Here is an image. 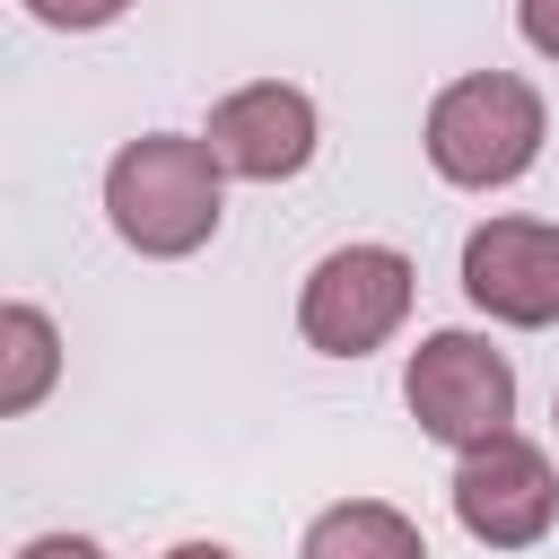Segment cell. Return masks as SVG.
Returning <instances> with one entry per match:
<instances>
[{"instance_id":"8992f818","label":"cell","mask_w":559,"mask_h":559,"mask_svg":"<svg viewBox=\"0 0 559 559\" xmlns=\"http://www.w3.org/2000/svg\"><path fill=\"white\" fill-rule=\"evenodd\" d=\"M463 297L515 332L559 323V227L550 218H489L463 236Z\"/></svg>"},{"instance_id":"4fadbf2b","label":"cell","mask_w":559,"mask_h":559,"mask_svg":"<svg viewBox=\"0 0 559 559\" xmlns=\"http://www.w3.org/2000/svg\"><path fill=\"white\" fill-rule=\"evenodd\" d=\"M166 559H236V550H218V542H175Z\"/></svg>"},{"instance_id":"5bb4252c","label":"cell","mask_w":559,"mask_h":559,"mask_svg":"<svg viewBox=\"0 0 559 559\" xmlns=\"http://www.w3.org/2000/svg\"><path fill=\"white\" fill-rule=\"evenodd\" d=\"M550 419H559V402H550Z\"/></svg>"},{"instance_id":"9c48e42d","label":"cell","mask_w":559,"mask_h":559,"mask_svg":"<svg viewBox=\"0 0 559 559\" xmlns=\"http://www.w3.org/2000/svg\"><path fill=\"white\" fill-rule=\"evenodd\" d=\"M52 376H61V332H52V314H44V306H9V314H0V411L26 419V411L52 393Z\"/></svg>"},{"instance_id":"7c38bea8","label":"cell","mask_w":559,"mask_h":559,"mask_svg":"<svg viewBox=\"0 0 559 559\" xmlns=\"http://www.w3.org/2000/svg\"><path fill=\"white\" fill-rule=\"evenodd\" d=\"M17 559H105V550H96L87 533H35V542H26Z\"/></svg>"},{"instance_id":"7a4b0ae2","label":"cell","mask_w":559,"mask_h":559,"mask_svg":"<svg viewBox=\"0 0 559 559\" xmlns=\"http://www.w3.org/2000/svg\"><path fill=\"white\" fill-rule=\"evenodd\" d=\"M542 131H550V114H542V87H533V79H515V70H472V79L437 87L419 140H428V166H437L445 183L489 192V183H515V175L542 157Z\"/></svg>"},{"instance_id":"277c9868","label":"cell","mask_w":559,"mask_h":559,"mask_svg":"<svg viewBox=\"0 0 559 559\" xmlns=\"http://www.w3.org/2000/svg\"><path fill=\"white\" fill-rule=\"evenodd\" d=\"M402 402H411V419L437 445L472 454V445L507 437V419H515V367L480 332H428L411 349V367H402Z\"/></svg>"},{"instance_id":"5b68a950","label":"cell","mask_w":559,"mask_h":559,"mask_svg":"<svg viewBox=\"0 0 559 559\" xmlns=\"http://www.w3.org/2000/svg\"><path fill=\"white\" fill-rule=\"evenodd\" d=\"M550 515H559V480H550V454L542 445H524L507 428V437H489V445L463 454V472H454V524L472 542L533 550L550 533Z\"/></svg>"},{"instance_id":"30bf717a","label":"cell","mask_w":559,"mask_h":559,"mask_svg":"<svg viewBox=\"0 0 559 559\" xmlns=\"http://www.w3.org/2000/svg\"><path fill=\"white\" fill-rule=\"evenodd\" d=\"M44 26H61V35H87V26H114L131 0H26Z\"/></svg>"},{"instance_id":"ba28073f","label":"cell","mask_w":559,"mask_h":559,"mask_svg":"<svg viewBox=\"0 0 559 559\" xmlns=\"http://www.w3.org/2000/svg\"><path fill=\"white\" fill-rule=\"evenodd\" d=\"M297 559H428V542H419V524H411L402 507H384V498H341V507H323V515L306 524Z\"/></svg>"},{"instance_id":"8fae6325","label":"cell","mask_w":559,"mask_h":559,"mask_svg":"<svg viewBox=\"0 0 559 559\" xmlns=\"http://www.w3.org/2000/svg\"><path fill=\"white\" fill-rule=\"evenodd\" d=\"M515 26L542 61H559V0H515Z\"/></svg>"},{"instance_id":"3957f363","label":"cell","mask_w":559,"mask_h":559,"mask_svg":"<svg viewBox=\"0 0 559 559\" xmlns=\"http://www.w3.org/2000/svg\"><path fill=\"white\" fill-rule=\"evenodd\" d=\"M411 288H419L411 253H393V245H332L306 271V288H297V332L323 358H367V349H384L402 332Z\"/></svg>"},{"instance_id":"6da1fadb","label":"cell","mask_w":559,"mask_h":559,"mask_svg":"<svg viewBox=\"0 0 559 559\" xmlns=\"http://www.w3.org/2000/svg\"><path fill=\"white\" fill-rule=\"evenodd\" d=\"M218 183L227 166L210 157V140H183V131H148V140H122L114 166H105V218L131 253L148 262H175V253H201L218 236Z\"/></svg>"},{"instance_id":"52a82bcc","label":"cell","mask_w":559,"mask_h":559,"mask_svg":"<svg viewBox=\"0 0 559 559\" xmlns=\"http://www.w3.org/2000/svg\"><path fill=\"white\" fill-rule=\"evenodd\" d=\"M210 157L227 166V175H245V183H288V175H306V157H314V96L306 87H280V79H253V87H236V96H218L210 105Z\"/></svg>"}]
</instances>
